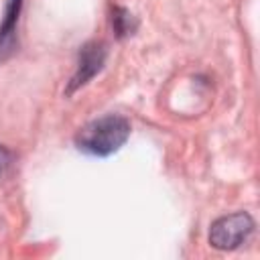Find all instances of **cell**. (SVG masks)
I'll return each mask as SVG.
<instances>
[{"instance_id":"obj_1","label":"cell","mask_w":260,"mask_h":260,"mask_svg":"<svg viewBox=\"0 0 260 260\" xmlns=\"http://www.w3.org/2000/svg\"><path fill=\"white\" fill-rule=\"evenodd\" d=\"M130 130V122L124 116L106 114L77 130L75 146L89 156H110L124 146Z\"/></svg>"},{"instance_id":"obj_2","label":"cell","mask_w":260,"mask_h":260,"mask_svg":"<svg viewBox=\"0 0 260 260\" xmlns=\"http://www.w3.org/2000/svg\"><path fill=\"white\" fill-rule=\"evenodd\" d=\"M254 232V219L246 211L217 217L209 228V244L215 250H236Z\"/></svg>"},{"instance_id":"obj_3","label":"cell","mask_w":260,"mask_h":260,"mask_svg":"<svg viewBox=\"0 0 260 260\" xmlns=\"http://www.w3.org/2000/svg\"><path fill=\"white\" fill-rule=\"evenodd\" d=\"M106 45L100 43V41H91V43H85L81 49H79V55H77V67H75V73L67 85V93H73L77 91L79 87H83L87 81H91L104 67L106 63Z\"/></svg>"},{"instance_id":"obj_4","label":"cell","mask_w":260,"mask_h":260,"mask_svg":"<svg viewBox=\"0 0 260 260\" xmlns=\"http://www.w3.org/2000/svg\"><path fill=\"white\" fill-rule=\"evenodd\" d=\"M22 8V0H8L4 18L0 22V63H4L16 51V24Z\"/></svg>"},{"instance_id":"obj_5","label":"cell","mask_w":260,"mask_h":260,"mask_svg":"<svg viewBox=\"0 0 260 260\" xmlns=\"http://www.w3.org/2000/svg\"><path fill=\"white\" fill-rule=\"evenodd\" d=\"M112 24L118 37H126L132 35L136 28V18L126 10V8H114V16H112Z\"/></svg>"},{"instance_id":"obj_6","label":"cell","mask_w":260,"mask_h":260,"mask_svg":"<svg viewBox=\"0 0 260 260\" xmlns=\"http://www.w3.org/2000/svg\"><path fill=\"white\" fill-rule=\"evenodd\" d=\"M12 165H14V156H12V152H10L4 144H0V183L10 175Z\"/></svg>"}]
</instances>
